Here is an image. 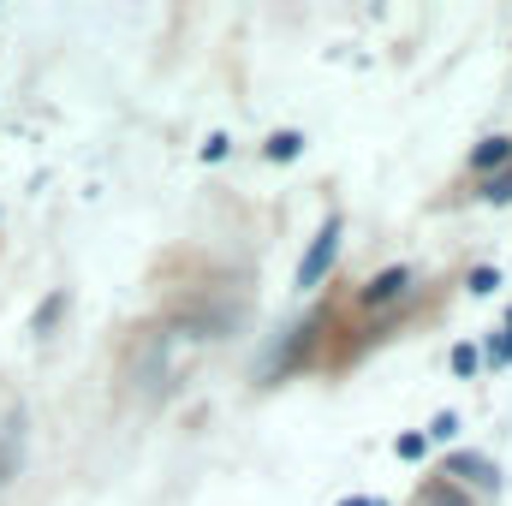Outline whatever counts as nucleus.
Segmentation results:
<instances>
[{"label":"nucleus","mask_w":512,"mask_h":506,"mask_svg":"<svg viewBox=\"0 0 512 506\" xmlns=\"http://www.w3.org/2000/svg\"><path fill=\"white\" fill-rule=\"evenodd\" d=\"M340 233H346V221H340V215H328V221H322V233L310 239L304 262H298V286H316V280L334 268V256H340Z\"/></svg>","instance_id":"f257e3e1"},{"label":"nucleus","mask_w":512,"mask_h":506,"mask_svg":"<svg viewBox=\"0 0 512 506\" xmlns=\"http://www.w3.org/2000/svg\"><path fill=\"white\" fill-rule=\"evenodd\" d=\"M441 477H465V483H477V489H501V465L483 459V453H453V459L441 465Z\"/></svg>","instance_id":"f03ea898"},{"label":"nucleus","mask_w":512,"mask_h":506,"mask_svg":"<svg viewBox=\"0 0 512 506\" xmlns=\"http://www.w3.org/2000/svg\"><path fill=\"white\" fill-rule=\"evenodd\" d=\"M405 286H411V268H387V274H376V280L364 286V310H382V304H393V298H405Z\"/></svg>","instance_id":"7ed1b4c3"},{"label":"nucleus","mask_w":512,"mask_h":506,"mask_svg":"<svg viewBox=\"0 0 512 506\" xmlns=\"http://www.w3.org/2000/svg\"><path fill=\"white\" fill-rule=\"evenodd\" d=\"M298 149H304V131H274V137H268V149H262V155H268V161H292V155H298Z\"/></svg>","instance_id":"20e7f679"},{"label":"nucleus","mask_w":512,"mask_h":506,"mask_svg":"<svg viewBox=\"0 0 512 506\" xmlns=\"http://www.w3.org/2000/svg\"><path fill=\"white\" fill-rule=\"evenodd\" d=\"M483 197H489V203H512V161H507V173H495V179L483 185Z\"/></svg>","instance_id":"39448f33"},{"label":"nucleus","mask_w":512,"mask_h":506,"mask_svg":"<svg viewBox=\"0 0 512 506\" xmlns=\"http://www.w3.org/2000/svg\"><path fill=\"white\" fill-rule=\"evenodd\" d=\"M489 161H512V143H507V137H489V143L477 149V167H489Z\"/></svg>","instance_id":"423d86ee"},{"label":"nucleus","mask_w":512,"mask_h":506,"mask_svg":"<svg viewBox=\"0 0 512 506\" xmlns=\"http://www.w3.org/2000/svg\"><path fill=\"white\" fill-rule=\"evenodd\" d=\"M489 364L501 370V364H512V334L501 328V334H489Z\"/></svg>","instance_id":"0eeeda50"},{"label":"nucleus","mask_w":512,"mask_h":506,"mask_svg":"<svg viewBox=\"0 0 512 506\" xmlns=\"http://www.w3.org/2000/svg\"><path fill=\"white\" fill-rule=\"evenodd\" d=\"M495 286H501V268H477V274H471V292H477V298L495 292Z\"/></svg>","instance_id":"6e6552de"},{"label":"nucleus","mask_w":512,"mask_h":506,"mask_svg":"<svg viewBox=\"0 0 512 506\" xmlns=\"http://www.w3.org/2000/svg\"><path fill=\"white\" fill-rule=\"evenodd\" d=\"M453 370L459 376H477V346H453Z\"/></svg>","instance_id":"1a4fd4ad"},{"label":"nucleus","mask_w":512,"mask_h":506,"mask_svg":"<svg viewBox=\"0 0 512 506\" xmlns=\"http://www.w3.org/2000/svg\"><path fill=\"white\" fill-rule=\"evenodd\" d=\"M429 435H435V441H453V435H459V417H453V411H441V417L429 423Z\"/></svg>","instance_id":"9d476101"},{"label":"nucleus","mask_w":512,"mask_h":506,"mask_svg":"<svg viewBox=\"0 0 512 506\" xmlns=\"http://www.w3.org/2000/svg\"><path fill=\"white\" fill-rule=\"evenodd\" d=\"M399 459H423V435H399Z\"/></svg>","instance_id":"9b49d317"},{"label":"nucleus","mask_w":512,"mask_h":506,"mask_svg":"<svg viewBox=\"0 0 512 506\" xmlns=\"http://www.w3.org/2000/svg\"><path fill=\"white\" fill-rule=\"evenodd\" d=\"M340 506H382V501H340Z\"/></svg>","instance_id":"f8f14e48"}]
</instances>
